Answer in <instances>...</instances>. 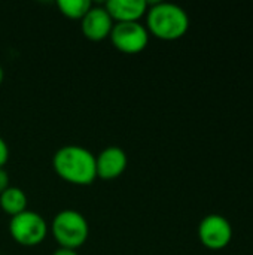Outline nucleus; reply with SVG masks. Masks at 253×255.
<instances>
[{"label":"nucleus","mask_w":253,"mask_h":255,"mask_svg":"<svg viewBox=\"0 0 253 255\" xmlns=\"http://www.w3.org/2000/svg\"><path fill=\"white\" fill-rule=\"evenodd\" d=\"M104 9L113 22H137L148 12L145 0H110Z\"/></svg>","instance_id":"9"},{"label":"nucleus","mask_w":253,"mask_h":255,"mask_svg":"<svg viewBox=\"0 0 253 255\" xmlns=\"http://www.w3.org/2000/svg\"><path fill=\"white\" fill-rule=\"evenodd\" d=\"M7 158H9V148L6 145V142L0 137V169H3Z\"/></svg>","instance_id":"12"},{"label":"nucleus","mask_w":253,"mask_h":255,"mask_svg":"<svg viewBox=\"0 0 253 255\" xmlns=\"http://www.w3.org/2000/svg\"><path fill=\"white\" fill-rule=\"evenodd\" d=\"M148 31L161 40H176L189 28V16L183 7L174 3L160 1L146 12Z\"/></svg>","instance_id":"2"},{"label":"nucleus","mask_w":253,"mask_h":255,"mask_svg":"<svg viewBox=\"0 0 253 255\" xmlns=\"http://www.w3.org/2000/svg\"><path fill=\"white\" fill-rule=\"evenodd\" d=\"M3 76H4V73H3V69H1V66H0V84L3 82Z\"/></svg>","instance_id":"15"},{"label":"nucleus","mask_w":253,"mask_h":255,"mask_svg":"<svg viewBox=\"0 0 253 255\" xmlns=\"http://www.w3.org/2000/svg\"><path fill=\"white\" fill-rule=\"evenodd\" d=\"M57 6L60 12L70 19H82L92 7L89 0H58Z\"/></svg>","instance_id":"11"},{"label":"nucleus","mask_w":253,"mask_h":255,"mask_svg":"<svg viewBox=\"0 0 253 255\" xmlns=\"http://www.w3.org/2000/svg\"><path fill=\"white\" fill-rule=\"evenodd\" d=\"M57 175L73 185H89L97 178L95 155L78 145L60 148L52 160Z\"/></svg>","instance_id":"1"},{"label":"nucleus","mask_w":253,"mask_h":255,"mask_svg":"<svg viewBox=\"0 0 253 255\" xmlns=\"http://www.w3.org/2000/svg\"><path fill=\"white\" fill-rule=\"evenodd\" d=\"M109 37L118 51L124 54H139L148 46L149 31L139 21L115 22Z\"/></svg>","instance_id":"5"},{"label":"nucleus","mask_w":253,"mask_h":255,"mask_svg":"<svg viewBox=\"0 0 253 255\" xmlns=\"http://www.w3.org/2000/svg\"><path fill=\"white\" fill-rule=\"evenodd\" d=\"M9 233L12 239L24 247H34L43 242L48 233L46 221L33 211H24L10 218Z\"/></svg>","instance_id":"4"},{"label":"nucleus","mask_w":253,"mask_h":255,"mask_svg":"<svg viewBox=\"0 0 253 255\" xmlns=\"http://www.w3.org/2000/svg\"><path fill=\"white\" fill-rule=\"evenodd\" d=\"M52 236L60 248L76 250L82 247L89 235V227L82 214L66 209L55 215L52 221Z\"/></svg>","instance_id":"3"},{"label":"nucleus","mask_w":253,"mask_h":255,"mask_svg":"<svg viewBox=\"0 0 253 255\" xmlns=\"http://www.w3.org/2000/svg\"><path fill=\"white\" fill-rule=\"evenodd\" d=\"M0 208L10 217L27 211V196L18 187H9L0 194Z\"/></svg>","instance_id":"10"},{"label":"nucleus","mask_w":253,"mask_h":255,"mask_svg":"<svg viewBox=\"0 0 253 255\" xmlns=\"http://www.w3.org/2000/svg\"><path fill=\"white\" fill-rule=\"evenodd\" d=\"M7 188H9V176L3 169H0V194Z\"/></svg>","instance_id":"13"},{"label":"nucleus","mask_w":253,"mask_h":255,"mask_svg":"<svg viewBox=\"0 0 253 255\" xmlns=\"http://www.w3.org/2000/svg\"><path fill=\"white\" fill-rule=\"evenodd\" d=\"M198 239L209 250H222L233 239L231 223L219 214H210L198 226Z\"/></svg>","instance_id":"6"},{"label":"nucleus","mask_w":253,"mask_h":255,"mask_svg":"<svg viewBox=\"0 0 253 255\" xmlns=\"http://www.w3.org/2000/svg\"><path fill=\"white\" fill-rule=\"evenodd\" d=\"M127 154L118 146H109L103 149L98 157H95L97 178L104 181H112L121 176L127 169Z\"/></svg>","instance_id":"8"},{"label":"nucleus","mask_w":253,"mask_h":255,"mask_svg":"<svg viewBox=\"0 0 253 255\" xmlns=\"http://www.w3.org/2000/svg\"><path fill=\"white\" fill-rule=\"evenodd\" d=\"M113 24V19L104 7H91L88 13L81 19V28L84 36L94 42H100L109 37Z\"/></svg>","instance_id":"7"},{"label":"nucleus","mask_w":253,"mask_h":255,"mask_svg":"<svg viewBox=\"0 0 253 255\" xmlns=\"http://www.w3.org/2000/svg\"><path fill=\"white\" fill-rule=\"evenodd\" d=\"M52 255H78L75 250H67V248H58Z\"/></svg>","instance_id":"14"}]
</instances>
